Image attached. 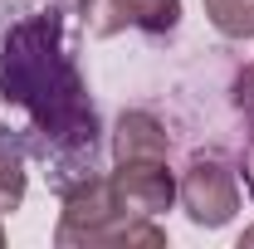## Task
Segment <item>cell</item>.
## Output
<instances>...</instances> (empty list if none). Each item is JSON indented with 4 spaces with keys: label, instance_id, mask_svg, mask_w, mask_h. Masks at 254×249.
<instances>
[{
    "label": "cell",
    "instance_id": "4",
    "mask_svg": "<svg viewBox=\"0 0 254 249\" xmlns=\"http://www.w3.org/2000/svg\"><path fill=\"white\" fill-rule=\"evenodd\" d=\"M78 20L93 39H113L123 30L171 34L181 25V0H78Z\"/></svg>",
    "mask_w": 254,
    "mask_h": 249
},
{
    "label": "cell",
    "instance_id": "8",
    "mask_svg": "<svg viewBox=\"0 0 254 249\" xmlns=\"http://www.w3.org/2000/svg\"><path fill=\"white\" fill-rule=\"evenodd\" d=\"M25 186H30L25 152H15V147H0V215H5V210H20Z\"/></svg>",
    "mask_w": 254,
    "mask_h": 249
},
{
    "label": "cell",
    "instance_id": "11",
    "mask_svg": "<svg viewBox=\"0 0 254 249\" xmlns=\"http://www.w3.org/2000/svg\"><path fill=\"white\" fill-rule=\"evenodd\" d=\"M245 171H250V190H254V142H250V166Z\"/></svg>",
    "mask_w": 254,
    "mask_h": 249
},
{
    "label": "cell",
    "instance_id": "10",
    "mask_svg": "<svg viewBox=\"0 0 254 249\" xmlns=\"http://www.w3.org/2000/svg\"><path fill=\"white\" fill-rule=\"evenodd\" d=\"M250 245H254V225L245 230V235H240V249H250Z\"/></svg>",
    "mask_w": 254,
    "mask_h": 249
},
{
    "label": "cell",
    "instance_id": "3",
    "mask_svg": "<svg viewBox=\"0 0 254 249\" xmlns=\"http://www.w3.org/2000/svg\"><path fill=\"white\" fill-rule=\"evenodd\" d=\"M176 200L186 205L190 225L220 230L240 210V176H235V166L220 161V156H195L186 171H181V181H176Z\"/></svg>",
    "mask_w": 254,
    "mask_h": 249
},
{
    "label": "cell",
    "instance_id": "7",
    "mask_svg": "<svg viewBox=\"0 0 254 249\" xmlns=\"http://www.w3.org/2000/svg\"><path fill=\"white\" fill-rule=\"evenodd\" d=\"M205 15L225 39H254V0H205Z\"/></svg>",
    "mask_w": 254,
    "mask_h": 249
},
{
    "label": "cell",
    "instance_id": "2",
    "mask_svg": "<svg viewBox=\"0 0 254 249\" xmlns=\"http://www.w3.org/2000/svg\"><path fill=\"white\" fill-rule=\"evenodd\" d=\"M127 220V210L118 205V190L108 176H88L73 190H64V210L54 225V245L59 249H103L108 230Z\"/></svg>",
    "mask_w": 254,
    "mask_h": 249
},
{
    "label": "cell",
    "instance_id": "1",
    "mask_svg": "<svg viewBox=\"0 0 254 249\" xmlns=\"http://www.w3.org/2000/svg\"><path fill=\"white\" fill-rule=\"evenodd\" d=\"M0 147L44 161L59 195L93 176L98 113L59 10H25L0 34Z\"/></svg>",
    "mask_w": 254,
    "mask_h": 249
},
{
    "label": "cell",
    "instance_id": "12",
    "mask_svg": "<svg viewBox=\"0 0 254 249\" xmlns=\"http://www.w3.org/2000/svg\"><path fill=\"white\" fill-rule=\"evenodd\" d=\"M0 245H5V225H0Z\"/></svg>",
    "mask_w": 254,
    "mask_h": 249
},
{
    "label": "cell",
    "instance_id": "5",
    "mask_svg": "<svg viewBox=\"0 0 254 249\" xmlns=\"http://www.w3.org/2000/svg\"><path fill=\"white\" fill-rule=\"evenodd\" d=\"M118 190V205L127 215H152L176 205V176L166 161H118V171L108 176Z\"/></svg>",
    "mask_w": 254,
    "mask_h": 249
},
{
    "label": "cell",
    "instance_id": "9",
    "mask_svg": "<svg viewBox=\"0 0 254 249\" xmlns=\"http://www.w3.org/2000/svg\"><path fill=\"white\" fill-rule=\"evenodd\" d=\"M235 108H240L245 118H254V63H245L240 78H235Z\"/></svg>",
    "mask_w": 254,
    "mask_h": 249
},
{
    "label": "cell",
    "instance_id": "6",
    "mask_svg": "<svg viewBox=\"0 0 254 249\" xmlns=\"http://www.w3.org/2000/svg\"><path fill=\"white\" fill-rule=\"evenodd\" d=\"M171 137L152 113H123L113 127V161H166Z\"/></svg>",
    "mask_w": 254,
    "mask_h": 249
}]
</instances>
